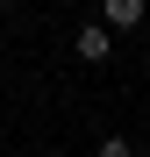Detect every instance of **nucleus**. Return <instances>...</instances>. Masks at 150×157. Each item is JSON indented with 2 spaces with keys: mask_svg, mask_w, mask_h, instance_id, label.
<instances>
[{
  "mask_svg": "<svg viewBox=\"0 0 150 157\" xmlns=\"http://www.w3.org/2000/svg\"><path fill=\"white\" fill-rule=\"evenodd\" d=\"M71 50H79V57H86V64H107V57H114V36H107V29H100V21H86V29H79V36H71Z\"/></svg>",
  "mask_w": 150,
  "mask_h": 157,
  "instance_id": "f03ea898",
  "label": "nucleus"
},
{
  "mask_svg": "<svg viewBox=\"0 0 150 157\" xmlns=\"http://www.w3.org/2000/svg\"><path fill=\"white\" fill-rule=\"evenodd\" d=\"M143 0H107V7H100V29H107V36H121V29H143Z\"/></svg>",
  "mask_w": 150,
  "mask_h": 157,
  "instance_id": "f257e3e1",
  "label": "nucleus"
},
{
  "mask_svg": "<svg viewBox=\"0 0 150 157\" xmlns=\"http://www.w3.org/2000/svg\"><path fill=\"white\" fill-rule=\"evenodd\" d=\"M93 157H136V143H129V136H107V143H100Z\"/></svg>",
  "mask_w": 150,
  "mask_h": 157,
  "instance_id": "7ed1b4c3",
  "label": "nucleus"
}]
</instances>
